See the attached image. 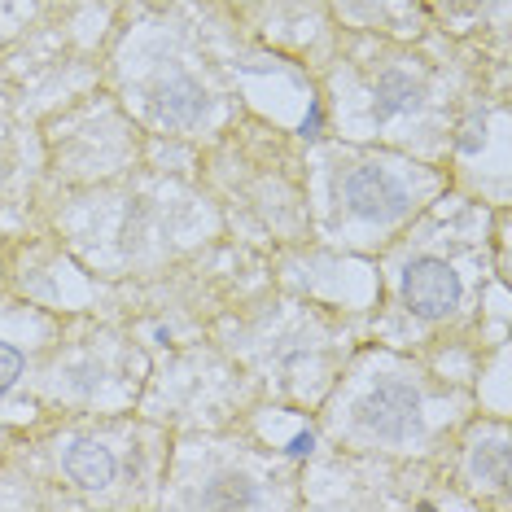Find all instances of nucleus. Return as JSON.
I'll use <instances>...</instances> for the list:
<instances>
[{"label":"nucleus","instance_id":"20e7f679","mask_svg":"<svg viewBox=\"0 0 512 512\" xmlns=\"http://www.w3.org/2000/svg\"><path fill=\"white\" fill-rule=\"evenodd\" d=\"M49 224L57 254L106 289L141 281L224 237V224L211 197L197 189L193 167H162L149 154L114 176L66 184Z\"/></svg>","mask_w":512,"mask_h":512},{"label":"nucleus","instance_id":"7ed1b4c3","mask_svg":"<svg viewBox=\"0 0 512 512\" xmlns=\"http://www.w3.org/2000/svg\"><path fill=\"white\" fill-rule=\"evenodd\" d=\"M228 22L211 0H145L127 9L114 27L101 84L136 132L171 149H197L250 110L246 88L219 49Z\"/></svg>","mask_w":512,"mask_h":512},{"label":"nucleus","instance_id":"1a4fd4ad","mask_svg":"<svg viewBox=\"0 0 512 512\" xmlns=\"http://www.w3.org/2000/svg\"><path fill=\"white\" fill-rule=\"evenodd\" d=\"M451 189V171L403 149L307 136L311 246L333 259H377Z\"/></svg>","mask_w":512,"mask_h":512},{"label":"nucleus","instance_id":"6e6552de","mask_svg":"<svg viewBox=\"0 0 512 512\" xmlns=\"http://www.w3.org/2000/svg\"><path fill=\"white\" fill-rule=\"evenodd\" d=\"M197 189L211 197L224 237L263 259H289L311 246L307 136L259 110H241L189 158Z\"/></svg>","mask_w":512,"mask_h":512},{"label":"nucleus","instance_id":"423d86ee","mask_svg":"<svg viewBox=\"0 0 512 512\" xmlns=\"http://www.w3.org/2000/svg\"><path fill=\"white\" fill-rule=\"evenodd\" d=\"M477 407L473 381L364 337L311 407L307 425L316 447L333 456L429 469Z\"/></svg>","mask_w":512,"mask_h":512},{"label":"nucleus","instance_id":"f3484780","mask_svg":"<svg viewBox=\"0 0 512 512\" xmlns=\"http://www.w3.org/2000/svg\"><path fill=\"white\" fill-rule=\"evenodd\" d=\"M9 289V250H5V241H0V294Z\"/></svg>","mask_w":512,"mask_h":512},{"label":"nucleus","instance_id":"ddd939ff","mask_svg":"<svg viewBox=\"0 0 512 512\" xmlns=\"http://www.w3.org/2000/svg\"><path fill=\"white\" fill-rule=\"evenodd\" d=\"M62 311L49 302H31L18 294H0V425L18 429L40 421V364L62 333Z\"/></svg>","mask_w":512,"mask_h":512},{"label":"nucleus","instance_id":"9d476101","mask_svg":"<svg viewBox=\"0 0 512 512\" xmlns=\"http://www.w3.org/2000/svg\"><path fill=\"white\" fill-rule=\"evenodd\" d=\"M246 425L176 429L158 508H302V460Z\"/></svg>","mask_w":512,"mask_h":512},{"label":"nucleus","instance_id":"39448f33","mask_svg":"<svg viewBox=\"0 0 512 512\" xmlns=\"http://www.w3.org/2000/svg\"><path fill=\"white\" fill-rule=\"evenodd\" d=\"M171 438L141 407L40 416L0 451V508H158Z\"/></svg>","mask_w":512,"mask_h":512},{"label":"nucleus","instance_id":"f8f14e48","mask_svg":"<svg viewBox=\"0 0 512 512\" xmlns=\"http://www.w3.org/2000/svg\"><path fill=\"white\" fill-rule=\"evenodd\" d=\"M429 508L512 512V421L508 412H477L429 464Z\"/></svg>","mask_w":512,"mask_h":512},{"label":"nucleus","instance_id":"f03ea898","mask_svg":"<svg viewBox=\"0 0 512 512\" xmlns=\"http://www.w3.org/2000/svg\"><path fill=\"white\" fill-rule=\"evenodd\" d=\"M302 75L320 101L324 136L403 149L447 171L477 106L508 88V66L434 27L412 40L333 27Z\"/></svg>","mask_w":512,"mask_h":512},{"label":"nucleus","instance_id":"9b49d317","mask_svg":"<svg viewBox=\"0 0 512 512\" xmlns=\"http://www.w3.org/2000/svg\"><path fill=\"white\" fill-rule=\"evenodd\" d=\"M149 351L97 307H66L62 333L40 364V412H127L141 407Z\"/></svg>","mask_w":512,"mask_h":512},{"label":"nucleus","instance_id":"2eb2a0df","mask_svg":"<svg viewBox=\"0 0 512 512\" xmlns=\"http://www.w3.org/2000/svg\"><path fill=\"white\" fill-rule=\"evenodd\" d=\"M320 9L342 31H372V36H425V0H320Z\"/></svg>","mask_w":512,"mask_h":512},{"label":"nucleus","instance_id":"4468645a","mask_svg":"<svg viewBox=\"0 0 512 512\" xmlns=\"http://www.w3.org/2000/svg\"><path fill=\"white\" fill-rule=\"evenodd\" d=\"M429 27L469 44L495 66H512V0H425Z\"/></svg>","mask_w":512,"mask_h":512},{"label":"nucleus","instance_id":"dca6fc26","mask_svg":"<svg viewBox=\"0 0 512 512\" xmlns=\"http://www.w3.org/2000/svg\"><path fill=\"white\" fill-rule=\"evenodd\" d=\"M211 5L224 9V14L237 22V27H246V22H250L254 14H263V9L272 5V0H211Z\"/></svg>","mask_w":512,"mask_h":512},{"label":"nucleus","instance_id":"0eeeda50","mask_svg":"<svg viewBox=\"0 0 512 512\" xmlns=\"http://www.w3.org/2000/svg\"><path fill=\"white\" fill-rule=\"evenodd\" d=\"M211 342L246 381L254 412L311 416L346 355L364 342V311L263 281L211 324Z\"/></svg>","mask_w":512,"mask_h":512},{"label":"nucleus","instance_id":"f257e3e1","mask_svg":"<svg viewBox=\"0 0 512 512\" xmlns=\"http://www.w3.org/2000/svg\"><path fill=\"white\" fill-rule=\"evenodd\" d=\"M508 219L512 206L442 193L368 259L377 298L364 311V337L477 386L486 364L508 351Z\"/></svg>","mask_w":512,"mask_h":512}]
</instances>
